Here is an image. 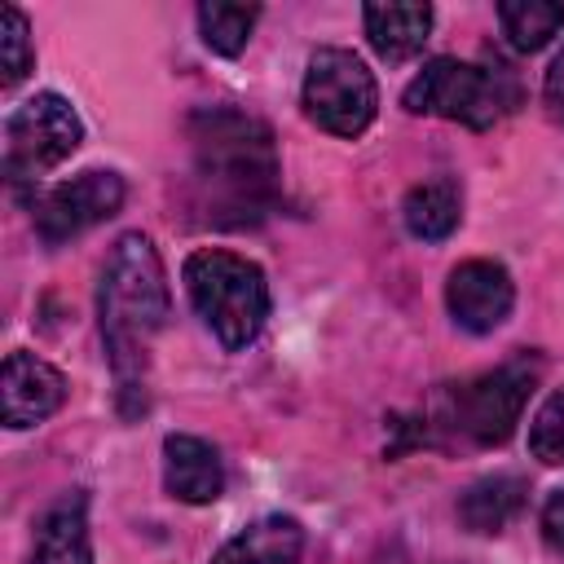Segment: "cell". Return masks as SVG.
<instances>
[{
  "mask_svg": "<svg viewBox=\"0 0 564 564\" xmlns=\"http://www.w3.org/2000/svg\"><path fill=\"white\" fill-rule=\"evenodd\" d=\"M520 97V84L507 66H476L458 57H432L401 93L410 115H436L467 128L498 123Z\"/></svg>",
  "mask_w": 564,
  "mask_h": 564,
  "instance_id": "4",
  "label": "cell"
},
{
  "mask_svg": "<svg viewBox=\"0 0 564 564\" xmlns=\"http://www.w3.org/2000/svg\"><path fill=\"white\" fill-rule=\"evenodd\" d=\"M31 66H35V48H31L26 13L18 4H4L0 9V84L4 88L22 84Z\"/></svg>",
  "mask_w": 564,
  "mask_h": 564,
  "instance_id": "19",
  "label": "cell"
},
{
  "mask_svg": "<svg viewBox=\"0 0 564 564\" xmlns=\"http://www.w3.org/2000/svg\"><path fill=\"white\" fill-rule=\"evenodd\" d=\"M260 9L256 4H198V31H203V44L212 53H242L247 40H251V26H256Z\"/></svg>",
  "mask_w": 564,
  "mask_h": 564,
  "instance_id": "18",
  "label": "cell"
},
{
  "mask_svg": "<svg viewBox=\"0 0 564 564\" xmlns=\"http://www.w3.org/2000/svg\"><path fill=\"white\" fill-rule=\"evenodd\" d=\"M498 22L511 48L520 53H538L542 44H551L564 31V4L551 0H502L498 4Z\"/></svg>",
  "mask_w": 564,
  "mask_h": 564,
  "instance_id": "17",
  "label": "cell"
},
{
  "mask_svg": "<svg viewBox=\"0 0 564 564\" xmlns=\"http://www.w3.org/2000/svg\"><path fill=\"white\" fill-rule=\"evenodd\" d=\"M520 507H524V480L520 476H485L463 494L458 516L471 533H498V529H507V520Z\"/></svg>",
  "mask_w": 564,
  "mask_h": 564,
  "instance_id": "16",
  "label": "cell"
},
{
  "mask_svg": "<svg viewBox=\"0 0 564 564\" xmlns=\"http://www.w3.org/2000/svg\"><path fill=\"white\" fill-rule=\"evenodd\" d=\"M542 538H546L555 551H564V489H555V494L546 498V507H542Z\"/></svg>",
  "mask_w": 564,
  "mask_h": 564,
  "instance_id": "21",
  "label": "cell"
},
{
  "mask_svg": "<svg viewBox=\"0 0 564 564\" xmlns=\"http://www.w3.org/2000/svg\"><path fill=\"white\" fill-rule=\"evenodd\" d=\"M529 454L546 467L564 463V388H555L542 410L533 414V427H529Z\"/></svg>",
  "mask_w": 564,
  "mask_h": 564,
  "instance_id": "20",
  "label": "cell"
},
{
  "mask_svg": "<svg viewBox=\"0 0 564 564\" xmlns=\"http://www.w3.org/2000/svg\"><path fill=\"white\" fill-rule=\"evenodd\" d=\"M401 220H405V229H410L414 238H423V242L449 238V234L458 229V220H463V189H458V181H449V176L419 181V185L405 194V203H401Z\"/></svg>",
  "mask_w": 564,
  "mask_h": 564,
  "instance_id": "15",
  "label": "cell"
},
{
  "mask_svg": "<svg viewBox=\"0 0 564 564\" xmlns=\"http://www.w3.org/2000/svg\"><path fill=\"white\" fill-rule=\"evenodd\" d=\"M123 207V176L119 172H101V167H88L62 185H53L40 203H35V229L48 247L110 220L115 212Z\"/></svg>",
  "mask_w": 564,
  "mask_h": 564,
  "instance_id": "8",
  "label": "cell"
},
{
  "mask_svg": "<svg viewBox=\"0 0 564 564\" xmlns=\"http://www.w3.org/2000/svg\"><path fill=\"white\" fill-rule=\"evenodd\" d=\"M31 564H93L84 494H62L53 507H44V516L35 520Z\"/></svg>",
  "mask_w": 564,
  "mask_h": 564,
  "instance_id": "12",
  "label": "cell"
},
{
  "mask_svg": "<svg viewBox=\"0 0 564 564\" xmlns=\"http://www.w3.org/2000/svg\"><path fill=\"white\" fill-rule=\"evenodd\" d=\"M66 401V379L57 366H48L44 357L18 348L4 357V370H0V405H4V427L22 432V427H35L44 423L57 405Z\"/></svg>",
  "mask_w": 564,
  "mask_h": 564,
  "instance_id": "10",
  "label": "cell"
},
{
  "mask_svg": "<svg viewBox=\"0 0 564 564\" xmlns=\"http://www.w3.org/2000/svg\"><path fill=\"white\" fill-rule=\"evenodd\" d=\"M167 273L145 234H123L101 269L97 286V317L101 339L110 352V370L119 379V392H137L145 383L154 335L167 322Z\"/></svg>",
  "mask_w": 564,
  "mask_h": 564,
  "instance_id": "2",
  "label": "cell"
},
{
  "mask_svg": "<svg viewBox=\"0 0 564 564\" xmlns=\"http://www.w3.org/2000/svg\"><path fill=\"white\" fill-rule=\"evenodd\" d=\"M163 485L172 498H181L189 507L216 502L225 489V463H220L216 445L203 436H185V432L167 436L163 441Z\"/></svg>",
  "mask_w": 564,
  "mask_h": 564,
  "instance_id": "11",
  "label": "cell"
},
{
  "mask_svg": "<svg viewBox=\"0 0 564 564\" xmlns=\"http://www.w3.org/2000/svg\"><path fill=\"white\" fill-rule=\"evenodd\" d=\"M366 40L383 62H410L432 31V4H366Z\"/></svg>",
  "mask_w": 564,
  "mask_h": 564,
  "instance_id": "13",
  "label": "cell"
},
{
  "mask_svg": "<svg viewBox=\"0 0 564 564\" xmlns=\"http://www.w3.org/2000/svg\"><path fill=\"white\" fill-rule=\"evenodd\" d=\"M379 88L348 48H317L304 70V115L330 137H361L375 123Z\"/></svg>",
  "mask_w": 564,
  "mask_h": 564,
  "instance_id": "5",
  "label": "cell"
},
{
  "mask_svg": "<svg viewBox=\"0 0 564 564\" xmlns=\"http://www.w3.org/2000/svg\"><path fill=\"white\" fill-rule=\"evenodd\" d=\"M189 304L198 308V317L207 322V330L229 348H247L264 322H269V282L264 269L247 256L220 251V247H203L185 260L181 269Z\"/></svg>",
  "mask_w": 564,
  "mask_h": 564,
  "instance_id": "3",
  "label": "cell"
},
{
  "mask_svg": "<svg viewBox=\"0 0 564 564\" xmlns=\"http://www.w3.org/2000/svg\"><path fill=\"white\" fill-rule=\"evenodd\" d=\"M445 304L463 330L489 335L511 317V304H516L511 273L498 260H463L458 269H449Z\"/></svg>",
  "mask_w": 564,
  "mask_h": 564,
  "instance_id": "9",
  "label": "cell"
},
{
  "mask_svg": "<svg viewBox=\"0 0 564 564\" xmlns=\"http://www.w3.org/2000/svg\"><path fill=\"white\" fill-rule=\"evenodd\" d=\"M533 383L538 366L529 357H511L449 392V423L476 445H502L516 432Z\"/></svg>",
  "mask_w": 564,
  "mask_h": 564,
  "instance_id": "7",
  "label": "cell"
},
{
  "mask_svg": "<svg viewBox=\"0 0 564 564\" xmlns=\"http://www.w3.org/2000/svg\"><path fill=\"white\" fill-rule=\"evenodd\" d=\"M194 176L207 189V216L216 225H251L273 207L278 154L273 132L229 106L198 110L189 119Z\"/></svg>",
  "mask_w": 564,
  "mask_h": 564,
  "instance_id": "1",
  "label": "cell"
},
{
  "mask_svg": "<svg viewBox=\"0 0 564 564\" xmlns=\"http://www.w3.org/2000/svg\"><path fill=\"white\" fill-rule=\"evenodd\" d=\"M84 141V123L62 93L26 97L4 123V176L13 185L40 181L57 163H66Z\"/></svg>",
  "mask_w": 564,
  "mask_h": 564,
  "instance_id": "6",
  "label": "cell"
},
{
  "mask_svg": "<svg viewBox=\"0 0 564 564\" xmlns=\"http://www.w3.org/2000/svg\"><path fill=\"white\" fill-rule=\"evenodd\" d=\"M304 555V529L291 516H264L234 533L212 564H300Z\"/></svg>",
  "mask_w": 564,
  "mask_h": 564,
  "instance_id": "14",
  "label": "cell"
}]
</instances>
